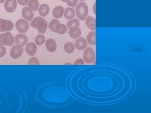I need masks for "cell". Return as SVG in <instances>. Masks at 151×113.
Here are the masks:
<instances>
[{"mask_svg": "<svg viewBox=\"0 0 151 113\" xmlns=\"http://www.w3.org/2000/svg\"><path fill=\"white\" fill-rule=\"evenodd\" d=\"M30 25L34 29H37L40 34L46 32L47 28V23L45 19L41 17H37L30 22Z\"/></svg>", "mask_w": 151, "mask_h": 113, "instance_id": "cell-1", "label": "cell"}, {"mask_svg": "<svg viewBox=\"0 0 151 113\" xmlns=\"http://www.w3.org/2000/svg\"><path fill=\"white\" fill-rule=\"evenodd\" d=\"M76 15L80 20L84 21L89 11V8L85 3H80L78 4L76 9Z\"/></svg>", "mask_w": 151, "mask_h": 113, "instance_id": "cell-2", "label": "cell"}, {"mask_svg": "<svg viewBox=\"0 0 151 113\" xmlns=\"http://www.w3.org/2000/svg\"><path fill=\"white\" fill-rule=\"evenodd\" d=\"M14 37L10 32L0 34V46H12L15 43Z\"/></svg>", "mask_w": 151, "mask_h": 113, "instance_id": "cell-3", "label": "cell"}, {"mask_svg": "<svg viewBox=\"0 0 151 113\" xmlns=\"http://www.w3.org/2000/svg\"><path fill=\"white\" fill-rule=\"evenodd\" d=\"M83 58L84 62L86 64H93L95 60V54L93 50L91 47L85 49L83 52Z\"/></svg>", "mask_w": 151, "mask_h": 113, "instance_id": "cell-4", "label": "cell"}, {"mask_svg": "<svg viewBox=\"0 0 151 113\" xmlns=\"http://www.w3.org/2000/svg\"><path fill=\"white\" fill-rule=\"evenodd\" d=\"M29 24L28 21L22 19H19L15 24V27L18 31L22 34L27 32L29 29Z\"/></svg>", "mask_w": 151, "mask_h": 113, "instance_id": "cell-5", "label": "cell"}, {"mask_svg": "<svg viewBox=\"0 0 151 113\" xmlns=\"http://www.w3.org/2000/svg\"><path fill=\"white\" fill-rule=\"evenodd\" d=\"M14 28V24L12 22L7 19H0V32L11 31Z\"/></svg>", "mask_w": 151, "mask_h": 113, "instance_id": "cell-6", "label": "cell"}, {"mask_svg": "<svg viewBox=\"0 0 151 113\" xmlns=\"http://www.w3.org/2000/svg\"><path fill=\"white\" fill-rule=\"evenodd\" d=\"M23 49L21 45L17 44L13 46L11 48L10 55L12 58L14 59L19 58L23 54Z\"/></svg>", "mask_w": 151, "mask_h": 113, "instance_id": "cell-7", "label": "cell"}, {"mask_svg": "<svg viewBox=\"0 0 151 113\" xmlns=\"http://www.w3.org/2000/svg\"><path fill=\"white\" fill-rule=\"evenodd\" d=\"M17 3L16 0H5L4 7L6 11L9 13L14 12L17 8Z\"/></svg>", "mask_w": 151, "mask_h": 113, "instance_id": "cell-8", "label": "cell"}, {"mask_svg": "<svg viewBox=\"0 0 151 113\" xmlns=\"http://www.w3.org/2000/svg\"><path fill=\"white\" fill-rule=\"evenodd\" d=\"M22 16L24 19H25L28 21H31L33 19L34 16L32 10L28 7L23 8L22 10Z\"/></svg>", "mask_w": 151, "mask_h": 113, "instance_id": "cell-9", "label": "cell"}, {"mask_svg": "<svg viewBox=\"0 0 151 113\" xmlns=\"http://www.w3.org/2000/svg\"><path fill=\"white\" fill-rule=\"evenodd\" d=\"M68 33L71 38L73 39H76L80 36L82 34V31H81V29L78 26H73L69 29Z\"/></svg>", "mask_w": 151, "mask_h": 113, "instance_id": "cell-10", "label": "cell"}, {"mask_svg": "<svg viewBox=\"0 0 151 113\" xmlns=\"http://www.w3.org/2000/svg\"><path fill=\"white\" fill-rule=\"evenodd\" d=\"M28 38L25 34H18L15 37V43L21 45L22 47L28 43Z\"/></svg>", "mask_w": 151, "mask_h": 113, "instance_id": "cell-11", "label": "cell"}, {"mask_svg": "<svg viewBox=\"0 0 151 113\" xmlns=\"http://www.w3.org/2000/svg\"><path fill=\"white\" fill-rule=\"evenodd\" d=\"M87 46V42L84 37L78 38L75 42V46L77 49L79 50H83Z\"/></svg>", "mask_w": 151, "mask_h": 113, "instance_id": "cell-12", "label": "cell"}, {"mask_svg": "<svg viewBox=\"0 0 151 113\" xmlns=\"http://www.w3.org/2000/svg\"><path fill=\"white\" fill-rule=\"evenodd\" d=\"M47 49L50 53L55 52L57 49V45L55 40L49 39L47 40L45 44Z\"/></svg>", "mask_w": 151, "mask_h": 113, "instance_id": "cell-13", "label": "cell"}, {"mask_svg": "<svg viewBox=\"0 0 151 113\" xmlns=\"http://www.w3.org/2000/svg\"><path fill=\"white\" fill-rule=\"evenodd\" d=\"M61 23L57 19H53L49 24V28L52 31L58 33L61 29Z\"/></svg>", "mask_w": 151, "mask_h": 113, "instance_id": "cell-14", "label": "cell"}, {"mask_svg": "<svg viewBox=\"0 0 151 113\" xmlns=\"http://www.w3.org/2000/svg\"><path fill=\"white\" fill-rule=\"evenodd\" d=\"M25 51L29 56H32L36 54L37 47L34 43H29L25 46Z\"/></svg>", "mask_w": 151, "mask_h": 113, "instance_id": "cell-15", "label": "cell"}, {"mask_svg": "<svg viewBox=\"0 0 151 113\" xmlns=\"http://www.w3.org/2000/svg\"><path fill=\"white\" fill-rule=\"evenodd\" d=\"M65 12V9L63 6L59 5L56 6L53 11V15L55 19L61 18L63 16Z\"/></svg>", "mask_w": 151, "mask_h": 113, "instance_id": "cell-16", "label": "cell"}, {"mask_svg": "<svg viewBox=\"0 0 151 113\" xmlns=\"http://www.w3.org/2000/svg\"><path fill=\"white\" fill-rule=\"evenodd\" d=\"M85 19V22L89 29L91 30H95L96 29L95 19L91 16H89L86 18Z\"/></svg>", "mask_w": 151, "mask_h": 113, "instance_id": "cell-17", "label": "cell"}, {"mask_svg": "<svg viewBox=\"0 0 151 113\" xmlns=\"http://www.w3.org/2000/svg\"><path fill=\"white\" fill-rule=\"evenodd\" d=\"M50 11L49 6L46 4H42L39 8V12L40 15L42 17H45L48 14Z\"/></svg>", "mask_w": 151, "mask_h": 113, "instance_id": "cell-18", "label": "cell"}, {"mask_svg": "<svg viewBox=\"0 0 151 113\" xmlns=\"http://www.w3.org/2000/svg\"><path fill=\"white\" fill-rule=\"evenodd\" d=\"M96 33L94 31H92L89 32L87 36V42L88 44L91 46H94L96 44V40H95Z\"/></svg>", "mask_w": 151, "mask_h": 113, "instance_id": "cell-19", "label": "cell"}, {"mask_svg": "<svg viewBox=\"0 0 151 113\" xmlns=\"http://www.w3.org/2000/svg\"><path fill=\"white\" fill-rule=\"evenodd\" d=\"M64 16L67 19H73L75 17V10L72 8H67L65 11Z\"/></svg>", "mask_w": 151, "mask_h": 113, "instance_id": "cell-20", "label": "cell"}, {"mask_svg": "<svg viewBox=\"0 0 151 113\" xmlns=\"http://www.w3.org/2000/svg\"><path fill=\"white\" fill-rule=\"evenodd\" d=\"M39 0H29L28 4V7L34 11H36L39 9Z\"/></svg>", "mask_w": 151, "mask_h": 113, "instance_id": "cell-21", "label": "cell"}, {"mask_svg": "<svg viewBox=\"0 0 151 113\" xmlns=\"http://www.w3.org/2000/svg\"><path fill=\"white\" fill-rule=\"evenodd\" d=\"M64 48L65 52L69 54H71L74 52L75 46L74 44L71 42H66L64 45Z\"/></svg>", "mask_w": 151, "mask_h": 113, "instance_id": "cell-22", "label": "cell"}, {"mask_svg": "<svg viewBox=\"0 0 151 113\" xmlns=\"http://www.w3.org/2000/svg\"><path fill=\"white\" fill-rule=\"evenodd\" d=\"M45 40H46V39H45L44 36L41 35V34H39L35 38V43L37 46H41L44 43Z\"/></svg>", "mask_w": 151, "mask_h": 113, "instance_id": "cell-23", "label": "cell"}, {"mask_svg": "<svg viewBox=\"0 0 151 113\" xmlns=\"http://www.w3.org/2000/svg\"><path fill=\"white\" fill-rule=\"evenodd\" d=\"M80 26L79 21L77 19H71L68 21L67 22V26L68 29H70L72 26Z\"/></svg>", "mask_w": 151, "mask_h": 113, "instance_id": "cell-24", "label": "cell"}, {"mask_svg": "<svg viewBox=\"0 0 151 113\" xmlns=\"http://www.w3.org/2000/svg\"><path fill=\"white\" fill-rule=\"evenodd\" d=\"M28 64L29 65H39L40 61L37 58L35 57H32L29 59Z\"/></svg>", "mask_w": 151, "mask_h": 113, "instance_id": "cell-25", "label": "cell"}, {"mask_svg": "<svg viewBox=\"0 0 151 113\" xmlns=\"http://www.w3.org/2000/svg\"><path fill=\"white\" fill-rule=\"evenodd\" d=\"M67 30H68L67 26L65 24H61V29L58 33L60 35H64L67 32Z\"/></svg>", "mask_w": 151, "mask_h": 113, "instance_id": "cell-26", "label": "cell"}, {"mask_svg": "<svg viewBox=\"0 0 151 113\" xmlns=\"http://www.w3.org/2000/svg\"><path fill=\"white\" fill-rule=\"evenodd\" d=\"M78 0H66V3L70 7H75L78 4Z\"/></svg>", "mask_w": 151, "mask_h": 113, "instance_id": "cell-27", "label": "cell"}, {"mask_svg": "<svg viewBox=\"0 0 151 113\" xmlns=\"http://www.w3.org/2000/svg\"><path fill=\"white\" fill-rule=\"evenodd\" d=\"M6 49L5 46H0V58L3 57L6 54Z\"/></svg>", "mask_w": 151, "mask_h": 113, "instance_id": "cell-28", "label": "cell"}, {"mask_svg": "<svg viewBox=\"0 0 151 113\" xmlns=\"http://www.w3.org/2000/svg\"><path fill=\"white\" fill-rule=\"evenodd\" d=\"M74 65H84L85 64V62L83 59L81 58L77 59L74 63Z\"/></svg>", "mask_w": 151, "mask_h": 113, "instance_id": "cell-29", "label": "cell"}, {"mask_svg": "<svg viewBox=\"0 0 151 113\" xmlns=\"http://www.w3.org/2000/svg\"><path fill=\"white\" fill-rule=\"evenodd\" d=\"M18 4L22 5V6H25L28 4L29 0H17Z\"/></svg>", "mask_w": 151, "mask_h": 113, "instance_id": "cell-30", "label": "cell"}, {"mask_svg": "<svg viewBox=\"0 0 151 113\" xmlns=\"http://www.w3.org/2000/svg\"><path fill=\"white\" fill-rule=\"evenodd\" d=\"M95 6H96V4H94L93 5V12L94 13H96V12H95Z\"/></svg>", "mask_w": 151, "mask_h": 113, "instance_id": "cell-31", "label": "cell"}, {"mask_svg": "<svg viewBox=\"0 0 151 113\" xmlns=\"http://www.w3.org/2000/svg\"><path fill=\"white\" fill-rule=\"evenodd\" d=\"M5 1V0H0V4H3Z\"/></svg>", "mask_w": 151, "mask_h": 113, "instance_id": "cell-32", "label": "cell"}, {"mask_svg": "<svg viewBox=\"0 0 151 113\" xmlns=\"http://www.w3.org/2000/svg\"><path fill=\"white\" fill-rule=\"evenodd\" d=\"M62 1H63V2H65V3L66 1V0H61Z\"/></svg>", "mask_w": 151, "mask_h": 113, "instance_id": "cell-33", "label": "cell"}, {"mask_svg": "<svg viewBox=\"0 0 151 113\" xmlns=\"http://www.w3.org/2000/svg\"><path fill=\"white\" fill-rule=\"evenodd\" d=\"M79 1H85V0H79Z\"/></svg>", "mask_w": 151, "mask_h": 113, "instance_id": "cell-34", "label": "cell"}]
</instances>
